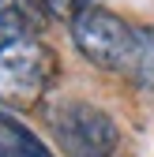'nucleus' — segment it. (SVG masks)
Wrapping results in <instances>:
<instances>
[{"label":"nucleus","mask_w":154,"mask_h":157,"mask_svg":"<svg viewBox=\"0 0 154 157\" xmlns=\"http://www.w3.org/2000/svg\"><path fill=\"white\" fill-rule=\"evenodd\" d=\"M56 78V52L34 34H15L0 49V101L8 109H38Z\"/></svg>","instance_id":"1"},{"label":"nucleus","mask_w":154,"mask_h":157,"mask_svg":"<svg viewBox=\"0 0 154 157\" xmlns=\"http://www.w3.org/2000/svg\"><path fill=\"white\" fill-rule=\"evenodd\" d=\"M71 41L90 64L128 75L132 60H136V45H139V26L124 23L109 8H87L71 19Z\"/></svg>","instance_id":"2"},{"label":"nucleus","mask_w":154,"mask_h":157,"mask_svg":"<svg viewBox=\"0 0 154 157\" xmlns=\"http://www.w3.org/2000/svg\"><path fill=\"white\" fill-rule=\"evenodd\" d=\"M49 131L68 157H113L120 131L98 105L64 101L49 112Z\"/></svg>","instance_id":"3"},{"label":"nucleus","mask_w":154,"mask_h":157,"mask_svg":"<svg viewBox=\"0 0 154 157\" xmlns=\"http://www.w3.org/2000/svg\"><path fill=\"white\" fill-rule=\"evenodd\" d=\"M0 157H53L42 142L34 139V131L0 109Z\"/></svg>","instance_id":"4"},{"label":"nucleus","mask_w":154,"mask_h":157,"mask_svg":"<svg viewBox=\"0 0 154 157\" xmlns=\"http://www.w3.org/2000/svg\"><path fill=\"white\" fill-rule=\"evenodd\" d=\"M0 23L11 26L15 34H34L45 26V11L38 8V0H0Z\"/></svg>","instance_id":"5"},{"label":"nucleus","mask_w":154,"mask_h":157,"mask_svg":"<svg viewBox=\"0 0 154 157\" xmlns=\"http://www.w3.org/2000/svg\"><path fill=\"white\" fill-rule=\"evenodd\" d=\"M128 78L136 86H154V26H139V45L128 67Z\"/></svg>","instance_id":"6"},{"label":"nucleus","mask_w":154,"mask_h":157,"mask_svg":"<svg viewBox=\"0 0 154 157\" xmlns=\"http://www.w3.org/2000/svg\"><path fill=\"white\" fill-rule=\"evenodd\" d=\"M38 4H42L45 15H53V19H68V23H71L79 11L98 8V0H38Z\"/></svg>","instance_id":"7"},{"label":"nucleus","mask_w":154,"mask_h":157,"mask_svg":"<svg viewBox=\"0 0 154 157\" xmlns=\"http://www.w3.org/2000/svg\"><path fill=\"white\" fill-rule=\"evenodd\" d=\"M11 37H15V30H11V26H4V23H0V49H4V45L11 41Z\"/></svg>","instance_id":"8"}]
</instances>
